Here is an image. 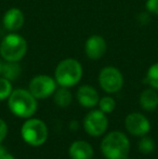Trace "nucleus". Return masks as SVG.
Here are the masks:
<instances>
[{
	"label": "nucleus",
	"instance_id": "nucleus-5",
	"mask_svg": "<svg viewBox=\"0 0 158 159\" xmlns=\"http://www.w3.org/2000/svg\"><path fill=\"white\" fill-rule=\"evenodd\" d=\"M21 135L24 142L34 147H39L47 142L49 130L46 122L38 118H27L21 128Z\"/></svg>",
	"mask_w": 158,
	"mask_h": 159
},
{
	"label": "nucleus",
	"instance_id": "nucleus-9",
	"mask_svg": "<svg viewBox=\"0 0 158 159\" xmlns=\"http://www.w3.org/2000/svg\"><path fill=\"white\" fill-rule=\"evenodd\" d=\"M127 131L133 136H144L151 131V122L141 113H131L124 119Z\"/></svg>",
	"mask_w": 158,
	"mask_h": 159
},
{
	"label": "nucleus",
	"instance_id": "nucleus-22",
	"mask_svg": "<svg viewBox=\"0 0 158 159\" xmlns=\"http://www.w3.org/2000/svg\"><path fill=\"white\" fill-rule=\"evenodd\" d=\"M8 134V125L3 119L0 118V144L4 141Z\"/></svg>",
	"mask_w": 158,
	"mask_h": 159
},
{
	"label": "nucleus",
	"instance_id": "nucleus-11",
	"mask_svg": "<svg viewBox=\"0 0 158 159\" xmlns=\"http://www.w3.org/2000/svg\"><path fill=\"white\" fill-rule=\"evenodd\" d=\"M25 15L20 8H10L2 17V25L9 33H16L24 26Z\"/></svg>",
	"mask_w": 158,
	"mask_h": 159
},
{
	"label": "nucleus",
	"instance_id": "nucleus-21",
	"mask_svg": "<svg viewBox=\"0 0 158 159\" xmlns=\"http://www.w3.org/2000/svg\"><path fill=\"white\" fill-rule=\"evenodd\" d=\"M145 10L150 14L158 15V0H146Z\"/></svg>",
	"mask_w": 158,
	"mask_h": 159
},
{
	"label": "nucleus",
	"instance_id": "nucleus-25",
	"mask_svg": "<svg viewBox=\"0 0 158 159\" xmlns=\"http://www.w3.org/2000/svg\"><path fill=\"white\" fill-rule=\"evenodd\" d=\"M3 65H4V60L0 59V76L2 74V70H3Z\"/></svg>",
	"mask_w": 158,
	"mask_h": 159
},
{
	"label": "nucleus",
	"instance_id": "nucleus-1",
	"mask_svg": "<svg viewBox=\"0 0 158 159\" xmlns=\"http://www.w3.org/2000/svg\"><path fill=\"white\" fill-rule=\"evenodd\" d=\"M8 107L14 116L27 119L36 114L38 102L28 89L19 88L13 90L8 98Z\"/></svg>",
	"mask_w": 158,
	"mask_h": 159
},
{
	"label": "nucleus",
	"instance_id": "nucleus-10",
	"mask_svg": "<svg viewBox=\"0 0 158 159\" xmlns=\"http://www.w3.org/2000/svg\"><path fill=\"white\" fill-rule=\"evenodd\" d=\"M107 51V42L101 35H91L84 42V54L92 61L100 60Z\"/></svg>",
	"mask_w": 158,
	"mask_h": 159
},
{
	"label": "nucleus",
	"instance_id": "nucleus-20",
	"mask_svg": "<svg viewBox=\"0 0 158 159\" xmlns=\"http://www.w3.org/2000/svg\"><path fill=\"white\" fill-rule=\"evenodd\" d=\"M12 81L0 76V101L8 100V98L12 93Z\"/></svg>",
	"mask_w": 158,
	"mask_h": 159
},
{
	"label": "nucleus",
	"instance_id": "nucleus-16",
	"mask_svg": "<svg viewBox=\"0 0 158 159\" xmlns=\"http://www.w3.org/2000/svg\"><path fill=\"white\" fill-rule=\"evenodd\" d=\"M22 74V67L19 62H7L4 61L3 70H2L1 76L10 81H14L21 76Z\"/></svg>",
	"mask_w": 158,
	"mask_h": 159
},
{
	"label": "nucleus",
	"instance_id": "nucleus-14",
	"mask_svg": "<svg viewBox=\"0 0 158 159\" xmlns=\"http://www.w3.org/2000/svg\"><path fill=\"white\" fill-rule=\"evenodd\" d=\"M141 107L146 111H154L158 107V93L157 90L148 88L142 91L139 98Z\"/></svg>",
	"mask_w": 158,
	"mask_h": 159
},
{
	"label": "nucleus",
	"instance_id": "nucleus-8",
	"mask_svg": "<svg viewBox=\"0 0 158 159\" xmlns=\"http://www.w3.org/2000/svg\"><path fill=\"white\" fill-rule=\"evenodd\" d=\"M108 128L106 114L100 109H92L84 118V129L91 136H101Z\"/></svg>",
	"mask_w": 158,
	"mask_h": 159
},
{
	"label": "nucleus",
	"instance_id": "nucleus-12",
	"mask_svg": "<svg viewBox=\"0 0 158 159\" xmlns=\"http://www.w3.org/2000/svg\"><path fill=\"white\" fill-rule=\"evenodd\" d=\"M76 98L82 107L93 108L99 104L100 95L94 87L90 84H82L77 90Z\"/></svg>",
	"mask_w": 158,
	"mask_h": 159
},
{
	"label": "nucleus",
	"instance_id": "nucleus-4",
	"mask_svg": "<svg viewBox=\"0 0 158 159\" xmlns=\"http://www.w3.org/2000/svg\"><path fill=\"white\" fill-rule=\"evenodd\" d=\"M27 51V40L17 33H9L0 42V57L7 62H20Z\"/></svg>",
	"mask_w": 158,
	"mask_h": 159
},
{
	"label": "nucleus",
	"instance_id": "nucleus-13",
	"mask_svg": "<svg viewBox=\"0 0 158 159\" xmlns=\"http://www.w3.org/2000/svg\"><path fill=\"white\" fill-rule=\"evenodd\" d=\"M93 153L92 145L84 140L74 141L68 148L70 159H92Z\"/></svg>",
	"mask_w": 158,
	"mask_h": 159
},
{
	"label": "nucleus",
	"instance_id": "nucleus-2",
	"mask_svg": "<svg viewBox=\"0 0 158 159\" xmlns=\"http://www.w3.org/2000/svg\"><path fill=\"white\" fill-rule=\"evenodd\" d=\"M101 152L106 159H126L130 152L129 138L121 131L106 134L101 142Z\"/></svg>",
	"mask_w": 158,
	"mask_h": 159
},
{
	"label": "nucleus",
	"instance_id": "nucleus-6",
	"mask_svg": "<svg viewBox=\"0 0 158 159\" xmlns=\"http://www.w3.org/2000/svg\"><path fill=\"white\" fill-rule=\"evenodd\" d=\"M99 84L104 92L114 94L124 87V76L115 66H105L99 73Z\"/></svg>",
	"mask_w": 158,
	"mask_h": 159
},
{
	"label": "nucleus",
	"instance_id": "nucleus-17",
	"mask_svg": "<svg viewBox=\"0 0 158 159\" xmlns=\"http://www.w3.org/2000/svg\"><path fill=\"white\" fill-rule=\"evenodd\" d=\"M155 142L152 138L150 136H141V140L138 143V149L141 152L143 155H147V154H151L155 151Z\"/></svg>",
	"mask_w": 158,
	"mask_h": 159
},
{
	"label": "nucleus",
	"instance_id": "nucleus-23",
	"mask_svg": "<svg viewBox=\"0 0 158 159\" xmlns=\"http://www.w3.org/2000/svg\"><path fill=\"white\" fill-rule=\"evenodd\" d=\"M0 159H15V157L6 147L0 144Z\"/></svg>",
	"mask_w": 158,
	"mask_h": 159
},
{
	"label": "nucleus",
	"instance_id": "nucleus-24",
	"mask_svg": "<svg viewBox=\"0 0 158 159\" xmlns=\"http://www.w3.org/2000/svg\"><path fill=\"white\" fill-rule=\"evenodd\" d=\"M78 127H79V125H78V122H77L76 120H73V121H70V130H73V131H76V130L78 129Z\"/></svg>",
	"mask_w": 158,
	"mask_h": 159
},
{
	"label": "nucleus",
	"instance_id": "nucleus-18",
	"mask_svg": "<svg viewBox=\"0 0 158 159\" xmlns=\"http://www.w3.org/2000/svg\"><path fill=\"white\" fill-rule=\"evenodd\" d=\"M99 109L102 111L105 114H111L115 111V107H116V101L114 98H112L111 95H106L103 98H100L99 101Z\"/></svg>",
	"mask_w": 158,
	"mask_h": 159
},
{
	"label": "nucleus",
	"instance_id": "nucleus-26",
	"mask_svg": "<svg viewBox=\"0 0 158 159\" xmlns=\"http://www.w3.org/2000/svg\"><path fill=\"white\" fill-rule=\"evenodd\" d=\"M126 159H129V158H126Z\"/></svg>",
	"mask_w": 158,
	"mask_h": 159
},
{
	"label": "nucleus",
	"instance_id": "nucleus-15",
	"mask_svg": "<svg viewBox=\"0 0 158 159\" xmlns=\"http://www.w3.org/2000/svg\"><path fill=\"white\" fill-rule=\"evenodd\" d=\"M53 101L55 105L61 108H66L73 102V94L70 92V88L66 87H60L53 93Z\"/></svg>",
	"mask_w": 158,
	"mask_h": 159
},
{
	"label": "nucleus",
	"instance_id": "nucleus-19",
	"mask_svg": "<svg viewBox=\"0 0 158 159\" xmlns=\"http://www.w3.org/2000/svg\"><path fill=\"white\" fill-rule=\"evenodd\" d=\"M146 82L151 86V88L158 91V62L151 65L146 73Z\"/></svg>",
	"mask_w": 158,
	"mask_h": 159
},
{
	"label": "nucleus",
	"instance_id": "nucleus-7",
	"mask_svg": "<svg viewBox=\"0 0 158 159\" xmlns=\"http://www.w3.org/2000/svg\"><path fill=\"white\" fill-rule=\"evenodd\" d=\"M57 89V84L53 77L49 75H37L33 77L28 84V90L37 100L48 98Z\"/></svg>",
	"mask_w": 158,
	"mask_h": 159
},
{
	"label": "nucleus",
	"instance_id": "nucleus-3",
	"mask_svg": "<svg viewBox=\"0 0 158 159\" xmlns=\"http://www.w3.org/2000/svg\"><path fill=\"white\" fill-rule=\"evenodd\" d=\"M84 68L81 63L76 59L67 57L59 62L54 70V79L57 86L72 88L81 80Z\"/></svg>",
	"mask_w": 158,
	"mask_h": 159
}]
</instances>
